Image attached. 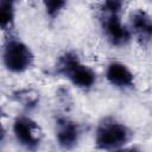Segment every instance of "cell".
Listing matches in <instances>:
<instances>
[{"label": "cell", "mask_w": 152, "mask_h": 152, "mask_svg": "<svg viewBox=\"0 0 152 152\" xmlns=\"http://www.w3.org/2000/svg\"><path fill=\"white\" fill-rule=\"evenodd\" d=\"M58 70L80 88H90L95 82V74L88 66L81 64L77 56L70 52L61 57L58 62Z\"/></svg>", "instance_id": "6da1fadb"}, {"label": "cell", "mask_w": 152, "mask_h": 152, "mask_svg": "<svg viewBox=\"0 0 152 152\" xmlns=\"http://www.w3.org/2000/svg\"><path fill=\"white\" fill-rule=\"evenodd\" d=\"M129 132L127 127L116 121L106 120L96 132V146L100 150H114L127 142Z\"/></svg>", "instance_id": "7a4b0ae2"}, {"label": "cell", "mask_w": 152, "mask_h": 152, "mask_svg": "<svg viewBox=\"0 0 152 152\" xmlns=\"http://www.w3.org/2000/svg\"><path fill=\"white\" fill-rule=\"evenodd\" d=\"M33 62L31 50L20 40L11 39L5 45L4 63L6 68L13 72H23Z\"/></svg>", "instance_id": "3957f363"}, {"label": "cell", "mask_w": 152, "mask_h": 152, "mask_svg": "<svg viewBox=\"0 0 152 152\" xmlns=\"http://www.w3.org/2000/svg\"><path fill=\"white\" fill-rule=\"evenodd\" d=\"M14 134L18 141L28 150H34L40 141V129L39 126L26 116H20L15 119L13 125Z\"/></svg>", "instance_id": "277c9868"}, {"label": "cell", "mask_w": 152, "mask_h": 152, "mask_svg": "<svg viewBox=\"0 0 152 152\" xmlns=\"http://www.w3.org/2000/svg\"><path fill=\"white\" fill-rule=\"evenodd\" d=\"M104 31L112 44L118 46L125 45L131 39V33L121 24L118 13H108L104 20Z\"/></svg>", "instance_id": "5b68a950"}, {"label": "cell", "mask_w": 152, "mask_h": 152, "mask_svg": "<svg viewBox=\"0 0 152 152\" xmlns=\"http://www.w3.org/2000/svg\"><path fill=\"white\" fill-rule=\"evenodd\" d=\"M57 127H58L57 128L58 144L65 150L72 148L78 140L80 131L77 125L69 119H59Z\"/></svg>", "instance_id": "8992f818"}, {"label": "cell", "mask_w": 152, "mask_h": 152, "mask_svg": "<svg viewBox=\"0 0 152 152\" xmlns=\"http://www.w3.org/2000/svg\"><path fill=\"white\" fill-rule=\"evenodd\" d=\"M107 80L116 87H132L133 86V74L129 69L121 63L114 62L108 65L107 69Z\"/></svg>", "instance_id": "52a82bcc"}, {"label": "cell", "mask_w": 152, "mask_h": 152, "mask_svg": "<svg viewBox=\"0 0 152 152\" xmlns=\"http://www.w3.org/2000/svg\"><path fill=\"white\" fill-rule=\"evenodd\" d=\"M132 26L144 44L150 42L152 36V21L151 17L145 11L139 10L132 14Z\"/></svg>", "instance_id": "ba28073f"}, {"label": "cell", "mask_w": 152, "mask_h": 152, "mask_svg": "<svg viewBox=\"0 0 152 152\" xmlns=\"http://www.w3.org/2000/svg\"><path fill=\"white\" fill-rule=\"evenodd\" d=\"M14 18V7L12 1H0V28H8Z\"/></svg>", "instance_id": "9c48e42d"}, {"label": "cell", "mask_w": 152, "mask_h": 152, "mask_svg": "<svg viewBox=\"0 0 152 152\" xmlns=\"http://www.w3.org/2000/svg\"><path fill=\"white\" fill-rule=\"evenodd\" d=\"M45 7H46V12L50 17H56L58 14V12L62 10L63 6H65L64 1H56V0H51V1H45L44 2Z\"/></svg>", "instance_id": "30bf717a"}, {"label": "cell", "mask_w": 152, "mask_h": 152, "mask_svg": "<svg viewBox=\"0 0 152 152\" xmlns=\"http://www.w3.org/2000/svg\"><path fill=\"white\" fill-rule=\"evenodd\" d=\"M122 4L120 1H107L103 4V11L108 13H118L121 8Z\"/></svg>", "instance_id": "8fae6325"}, {"label": "cell", "mask_w": 152, "mask_h": 152, "mask_svg": "<svg viewBox=\"0 0 152 152\" xmlns=\"http://www.w3.org/2000/svg\"><path fill=\"white\" fill-rule=\"evenodd\" d=\"M4 137H5V129H4V127L0 124V141L4 139Z\"/></svg>", "instance_id": "7c38bea8"}, {"label": "cell", "mask_w": 152, "mask_h": 152, "mask_svg": "<svg viewBox=\"0 0 152 152\" xmlns=\"http://www.w3.org/2000/svg\"><path fill=\"white\" fill-rule=\"evenodd\" d=\"M116 152H138L135 148H124V150H119Z\"/></svg>", "instance_id": "4fadbf2b"}, {"label": "cell", "mask_w": 152, "mask_h": 152, "mask_svg": "<svg viewBox=\"0 0 152 152\" xmlns=\"http://www.w3.org/2000/svg\"><path fill=\"white\" fill-rule=\"evenodd\" d=\"M0 114H1V108H0Z\"/></svg>", "instance_id": "5bb4252c"}]
</instances>
